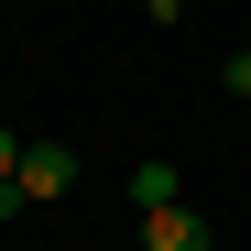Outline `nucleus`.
<instances>
[{
	"label": "nucleus",
	"instance_id": "f257e3e1",
	"mask_svg": "<svg viewBox=\"0 0 251 251\" xmlns=\"http://www.w3.org/2000/svg\"><path fill=\"white\" fill-rule=\"evenodd\" d=\"M11 186H22V207H44V197H66V186H76V153H66V142H33Z\"/></svg>",
	"mask_w": 251,
	"mask_h": 251
},
{
	"label": "nucleus",
	"instance_id": "f03ea898",
	"mask_svg": "<svg viewBox=\"0 0 251 251\" xmlns=\"http://www.w3.org/2000/svg\"><path fill=\"white\" fill-rule=\"evenodd\" d=\"M142 251H219V240H207L197 207H153V219H142Z\"/></svg>",
	"mask_w": 251,
	"mask_h": 251
},
{
	"label": "nucleus",
	"instance_id": "7ed1b4c3",
	"mask_svg": "<svg viewBox=\"0 0 251 251\" xmlns=\"http://www.w3.org/2000/svg\"><path fill=\"white\" fill-rule=\"evenodd\" d=\"M131 207H142V219H153V207H186L175 197V164H142V175H131Z\"/></svg>",
	"mask_w": 251,
	"mask_h": 251
},
{
	"label": "nucleus",
	"instance_id": "20e7f679",
	"mask_svg": "<svg viewBox=\"0 0 251 251\" xmlns=\"http://www.w3.org/2000/svg\"><path fill=\"white\" fill-rule=\"evenodd\" d=\"M219 88H229V99L251 109V55H229V66H219Z\"/></svg>",
	"mask_w": 251,
	"mask_h": 251
},
{
	"label": "nucleus",
	"instance_id": "39448f33",
	"mask_svg": "<svg viewBox=\"0 0 251 251\" xmlns=\"http://www.w3.org/2000/svg\"><path fill=\"white\" fill-rule=\"evenodd\" d=\"M22 153H33L22 131H0V186H11V175H22Z\"/></svg>",
	"mask_w": 251,
	"mask_h": 251
},
{
	"label": "nucleus",
	"instance_id": "423d86ee",
	"mask_svg": "<svg viewBox=\"0 0 251 251\" xmlns=\"http://www.w3.org/2000/svg\"><path fill=\"white\" fill-rule=\"evenodd\" d=\"M240 251H251V240H240Z\"/></svg>",
	"mask_w": 251,
	"mask_h": 251
}]
</instances>
